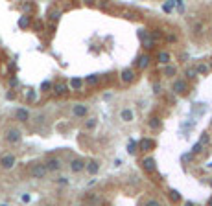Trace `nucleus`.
I'll list each match as a JSON object with an SVG mask.
<instances>
[{
  "instance_id": "1",
  "label": "nucleus",
  "mask_w": 212,
  "mask_h": 206,
  "mask_svg": "<svg viewBox=\"0 0 212 206\" xmlns=\"http://www.w3.org/2000/svg\"><path fill=\"white\" fill-rule=\"evenodd\" d=\"M46 173H48L46 164H35V166L30 169V175H31L33 179H44V177H46Z\"/></svg>"
},
{
  "instance_id": "2",
  "label": "nucleus",
  "mask_w": 212,
  "mask_h": 206,
  "mask_svg": "<svg viewBox=\"0 0 212 206\" xmlns=\"http://www.w3.org/2000/svg\"><path fill=\"white\" fill-rule=\"evenodd\" d=\"M6 138H7V142H9V144H18V142H20V138H22V134H20V131H18V129H9V131H7V134H6Z\"/></svg>"
},
{
  "instance_id": "3",
  "label": "nucleus",
  "mask_w": 212,
  "mask_h": 206,
  "mask_svg": "<svg viewBox=\"0 0 212 206\" xmlns=\"http://www.w3.org/2000/svg\"><path fill=\"white\" fill-rule=\"evenodd\" d=\"M15 162H17V160H15L13 155H4V157L0 158V166H2L4 169H11V168L15 166Z\"/></svg>"
},
{
  "instance_id": "4",
  "label": "nucleus",
  "mask_w": 212,
  "mask_h": 206,
  "mask_svg": "<svg viewBox=\"0 0 212 206\" xmlns=\"http://www.w3.org/2000/svg\"><path fill=\"white\" fill-rule=\"evenodd\" d=\"M87 107L85 105H81V103H76L74 107H72V114L76 116V118H85V114H87Z\"/></svg>"
},
{
  "instance_id": "5",
  "label": "nucleus",
  "mask_w": 212,
  "mask_h": 206,
  "mask_svg": "<svg viewBox=\"0 0 212 206\" xmlns=\"http://www.w3.org/2000/svg\"><path fill=\"white\" fill-rule=\"evenodd\" d=\"M188 90V87H186V81L185 79H177V81H174V92H177V94H185Z\"/></svg>"
},
{
  "instance_id": "6",
  "label": "nucleus",
  "mask_w": 212,
  "mask_h": 206,
  "mask_svg": "<svg viewBox=\"0 0 212 206\" xmlns=\"http://www.w3.org/2000/svg\"><path fill=\"white\" fill-rule=\"evenodd\" d=\"M120 79H122L124 83H131V81L135 79V72H133L131 68H124L122 74H120Z\"/></svg>"
},
{
  "instance_id": "7",
  "label": "nucleus",
  "mask_w": 212,
  "mask_h": 206,
  "mask_svg": "<svg viewBox=\"0 0 212 206\" xmlns=\"http://www.w3.org/2000/svg\"><path fill=\"white\" fill-rule=\"evenodd\" d=\"M87 168V164L83 162V160H79V158H76V160H72L70 162V169L74 171V173H79V171H83Z\"/></svg>"
},
{
  "instance_id": "8",
  "label": "nucleus",
  "mask_w": 212,
  "mask_h": 206,
  "mask_svg": "<svg viewBox=\"0 0 212 206\" xmlns=\"http://www.w3.org/2000/svg\"><path fill=\"white\" fill-rule=\"evenodd\" d=\"M138 147H140V149H144V151H151V149L155 147V142H153V140H150V138H142V140L138 142Z\"/></svg>"
},
{
  "instance_id": "9",
  "label": "nucleus",
  "mask_w": 212,
  "mask_h": 206,
  "mask_svg": "<svg viewBox=\"0 0 212 206\" xmlns=\"http://www.w3.org/2000/svg\"><path fill=\"white\" fill-rule=\"evenodd\" d=\"M142 168L146 169V171H155V158H151V157H146L144 160H142Z\"/></svg>"
},
{
  "instance_id": "10",
  "label": "nucleus",
  "mask_w": 212,
  "mask_h": 206,
  "mask_svg": "<svg viewBox=\"0 0 212 206\" xmlns=\"http://www.w3.org/2000/svg\"><path fill=\"white\" fill-rule=\"evenodd\" d=\"M46 168H48V171H57V169H61V160L59 158H50L46 162Z\"/></svg>"
},
{
  "instance_id": "11",
  "label": "nucleus",
  "mask_w": 212,
  "mask_h": 206,
  "mask_svg": "<svg viewBox=\"0 0 212 206\" xmlns=\"http://www.w3.org/2000/svg\"><path fill=\"white\" fill-rule=\"evenodd\" d=\"M15 118H17L18 122H26V120L30 118L28 109H17V111H15Z\"/></svg>"
},
{
  "instance_id": "12",
  "label": "nucleus",
  "mask_w": 212,
  "mask_h": 206,
  "mask_svg": "<svg viewBox=\"0 0 212 206\" xmlns=\"http://www.w3.org/2000/svg\"><path fill=\"white\" fill-rule=\"evenodd\" d=\"M90 175H96L98 171H100V164L96 162V160H90V162H87V168H85Z\"/></svg>"
},
{
  "instance_id": "13",
  "label": "nucleus",
  "mask_w": 212,
  "mask_h": 206,
  "mask_svg": "<svg viewBox=\"0 0 212 206\" xmlns=\"http://www.w3.org/2000/svg\"><path fill=\"white\" fill-rule=\"evenodd\" d=\"M150 61H151V59H150V55H140V57H138V61H137V66L144 70V68H148Z\"/></svg>"
},
{
  "instance_id": "14",
  "label": "nucleus",
  "mask_w": 212,
  "mask_h": 206,
  "mask_svg": "<svg viewBox=\"0 0 212 206\" xmlns=\"http://www.w3.org/2000/svg\"><path fill=\"white\" fill-rule=\"evenodd\" d=\"M81 87H83V79H81V77H72V79H70V88L81 90Z\"/></svg>"
},
{
  "instance_id": "15",
  "label": "nucleus",
  "mask_w": 212,
  "mask_h": 206,
  "mask_svg": "<svg viewBox=\"0 0 212 206\" xmlns=\"http://www.w3.org/2000/svg\"><path fill=\"white\" fill-rule=\"evenodd\" d=\"M120 118H122V122H131V120H133V111L124 109V111L120 112Z\"/></svg>"
},
{
  "instance_id": "16",
  "label": "nucleus",
  "mask_w": 212,
  "mask_h": 206,
  "mask_svg": "<svg viewBox=\"0 0 212 206\" xmlns=\"http://www.w3.org/2000/svg\"><path fill=\"white\" fill-rule=\"evenodd\" d=\"M159 63L161 64H168L170 63V53L168 52H161L159 53Z\"/></svg>"
},
{
  "instance_id": "17",
  "label": "nucleus",
  "mask_w": 212,
  "mask_h": 206,
  "mask_svg": "<svg viewBox=\"0 0 212 206\" xmlns=\"http://www.w3.org/2000/svg\"><path fill=\"white\" fill-rule=\"evenodd\" d=\"M55 92H57V94H66V92H68V87H66L65 83H57V85H55Z\"/></svg>"
},
{
  "instance_id": "18",
  "label": "nucleus",
  "mask_w": 212,
  "mask_h": 206,
  "mask_svg": "<svg viewBox=\"0 0 212 206\" xmlns=\"http://www.w3.org/2000/svg\"><path fill=\"white\" fill-rule=\"evenodd\" d=\"M137 146H138V144H137L135 140H129V144H127V153H129V155H135V153H137Z\"/></svg>"
},
{
  "instance_id": "19",
  "label": "nucleus",
  "mask_w": 212,
  "mask_h": 206,
  "mask_svg": "<svg viewBox=\"0 0 212 206\" xmlns=\"http://www.w3.org/2000/svg\"><path fill=\"white\" fill-rule=\"evenodd\" d=\"M168 195H170V199H172L174 203H177V201H181V193H179L177 190H170V193H168Z\"/></svg>"
},
{
  "instance_id": "20",
  "label": "nucleus",
  "mask_w": 212,
  "mask_h": 206,
  "mask_svg": "<svg viewBox=\"0 0 212 206\" xmlns=\"http://www.w3.org/2000/svg\"><path fill=\"white\" fill-rule=\"evenodd\" d=\"M175 6H177V2H172V0H170V2H166V4L162 6V9H164L166 13H170V11H172V9L175 7Z\"/></svg>"
},
{
  "instance_id": "21",
  "label": "nucleus",
  "mask_w": 212,
  "mask_h": 206,
  "mask_svg": "<svg viewBox=\"0 0 212 206\" xmlns=\"http://www.w3.org/2000/svg\"><path fill=\"white\" fill-rule=\"evenodd\" d=\"M85 81H87L89 85H96V83L100 81V76H96V74H92V76H89V77L85 79Z\"/></svg>"
},
{
  "instance_id": "22",
  "label": "nucleus",
  "mask_w": 212,
  "mask_h": 206,
  "mask_svg": "<svg viewBox=\"0 0 212 206\" xmlns=\"http://www.w3.org/2000/svg\"><path fill=\"white\" fill-rule=\"evenodd\" d=\"M150 127H151V129H159V127H161V120H159V118H151V120H150Z\"/></svg>"
},
{
  "instance_id": "23",
  "label": "nucleus",
  "mask_w": 212,
  "mask_h": 206,
  "mask_svg": "<svg viewBox=\"0 0 212 206\" xmlns=\"http://www.w3.org/2000/svg\"><path fill=\"white\" fill-rule=\"evenodd\" d=\"M96 123H98V122H96V118H89V120H87V123H85V129H94V127H96Z\"/></svg>"
},
{
  "instance_id": "24",
  "label": "nucleus",
  "mask_w": 212,
  "mask_h": 206,
  "mask_svg": "<svg viewBox=\"0 0 212 206\" xmlns=\"http://www.w3.org/2000/svg\"><path fill=\"white\" fill-rule=\"evenodd\" d=\"M28 24H30V20H28L26 17H20V18H18V28H28Z\"/></svg>"
},
{
  "instance_id": "25",
  "label": "nucleus",
  "mask_w": 212,
  "mask_h": 206,
  "mask_svg": "<svg viewBox=\"0 0 212 206\" xmlns=\"http://www.w3.org/2000/svg\"><path fill=\"white\" fill-rule=\"evenodd\" d=\"M174 74H175V66H170V64H168V66L164 68V76H174Z\"/></svg>"
},
{
  "instance_id": "26",
  "label": "nucleus",
  "mask_w": 212,
  "mask_h": 206,
  "mask_svg": "<svg viewBox=\"0 0 212 206\" xmlns=\"http://www.w3.org/2000/svg\"><path fill=\"white\" fill-rule=\"evenodd\" d=\"M198 74H209V66L207 64H199L198 66Z\"/></svg>"
},
{
  "instance_id": "27",
  "label": "nucleus",
  "mask_w": 212,
  "mask_h": 206,
  "mask_svg": "<svg viewBox=\"0 0 212 206\" xmlns=\"http://www.w3.org/2000/svg\"><path fill=\"white\" fill-rule=\"evenodd\" d=\"M201 149H203V144H201V142H198V144L192 147V153H194V155H196V153H201Z\"/></svg>"
},
{
  "instance_id": "28",
  "label": "nucleus",
  "mask_w": 212,
  "mask_h": 206,
  "mask_svg": "<svg viewBox=\"0 0 212 206\" xmlns=\"http://www.w3.org/2000/svg\"><path fill=\"white\" fill-rule=\"evenodd\" d=\"M196 74H198V68H188V70H186V76H188L190 79L196 77Z\"/></svg>"
},
{
  "instance_id": "29",
  "label": "nucleus",
  "mask_w": 212,
  "mask_h": 206,
  "mask_svg": "<svg viewBox=\"0 0 212 206\" xmlns=\"http://www.w3.org/2000/svg\"><path fill=\"white\" fill-rule=\"evenodd\" d=\"M144 206H161V203L155 201V199H150V201H146V204Z\"/></svg>"
},
{
  "instance_id": "30",
  "label": "nucleus",
  "mask_w": 212,
  "mask_h": 206,
  "mask_svg": "<svg viewBox=\"0 0 212 206\" xmlns=\"http://www.w3.org/2000/svg\"><path fill=\"white\" fill-rule=\"evenodd\" d=\"M50 87H52V83H50V81H42V83H41V90H48Z\"/></svg>"
},
{
  "instance_id": "31",
  "label": "nucleus",
  "mask_w": 212,
  "mask_h": 206,
  "mask_svg": "<svg viewBox=\"0 0 212 206\" xmlns=\"http://www.w3.org/2000/svg\"><path fill=\"white\" fill-rule=\"evenodd\" d=\"M35 98H37V96H35V92H33V90H30V92H28V99H30V101H35Z\"/></svg>"
},
{
  "instance_id": "32",
  "label": "nucleus",
  "mask_w": 212,
  "mask_h": 206,
  "mask_svg": "<svg viewBox=\"0 0 212 206\" xmlns=\"http://www.w3.org/2000/svg\"><path fill=\"white\" fill-rule=\"evenodd\" d=\"M199 142H201L203 146H205V144H209V136H207V133H203V136H201V140H199Z\"/></svg>"
},
{
  "instance_id": "33",
  "label": "nucleus",
  "mask_w": 212,
  "mask_h": 206,
  "mask_svg": "<svg viewBox=\"0 0 212 206\" xmlns=\"http://www.w3.org/2000/svg\"><path fill=\"white\" fill-rule=\"evenodd\" d=\"M9 85H11V87H17V85H18V79H17V77H11V79H9Z\"/></svg>"
},
{
  "instance_id": "34",
  "label": "nucleus",
  "mask_w": 212,
  "mask_h": 206,
  "mask_svg": "<svg viewBox=\"0 0 212 206\" xmlns=\"http://www.w3.org/2000/svg\"><path fill=\"white\" fill-rule=\"evenodd\" d=\"M114 166H116V168H118V166H122V160H120V158H116V160H114Z\"/></svg>"
},
{
  "instance_id": "35",
  "label": "nucleus",
  "mask_w": 212,
  "mask_h": 206,
  "mask_svg": "<svg viewBox=\"0 0 212 206\" xmlns=\"http://www.w3.org/2000/svg\"><path fill=\"white\" fill-rule=\"evenodd\" d=\"M185 206H196V204H194V203H190V201H188V203H185Z\"/></svg>"
},
{
  "instance_id": "36",
  "label": "nucleus",
  "mask_w": 212,
  "mask_h": 206,
  "mask_svg": "<svg viewBox=\"0 0 212 206\" xmlns=\"http://www.w3.org/2000/svg\"><path fill=\"white\" fill-rule=\"evenodd\" d=\"M209 206H212V197H210V199H209Z\"/></svg>"
}]
</instances>
